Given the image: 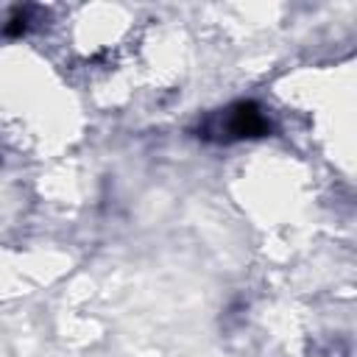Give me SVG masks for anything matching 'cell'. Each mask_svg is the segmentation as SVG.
<instances>
[{
    "mask_svg": "<svg viewBox=\"0 0 357 357\" xmlns=\"http://www.w3.org/2000/svg\"><path fill=\"white\" fill-rule=\"evenodd\" d=\"M234 131L237 134H262L265 120L259 117V112L254 106H240L237 114H234Z\"/></svg>",
    "mask_w": 357,
    "mask_h": 357,
    "instance_id": "cell-1",
    "label": "cell"
}]
</instances>
